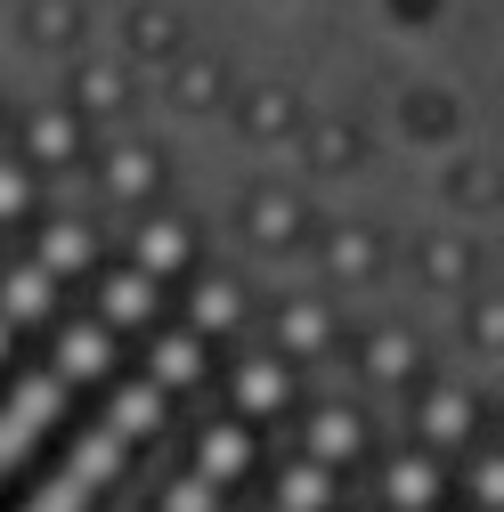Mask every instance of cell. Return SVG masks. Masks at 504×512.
<instances>
[{
    "instance_id": "6da1fadb",
    "label": "cell",
    "mask_w": 504,
    "mask_h": 512,
    "mask_svg": "<svg viewBox=\"0 0 504 512\" xmlns=\"http://www.w3.org/2000/svg\"><path fill=\"white\" fill-rule=\"evenodd\" d=\"M196 374V334H179L171 350H155V366L122 391V407L114 415H98V431L82 439V456L57 472L49 488H33L25 496V512H82V504H98L106 496V480H114V464L131 456V447L155 431V415H163V399H171V382H187Z\"/></svg>"
},
{
    "instance_id": "277c9868",
    "label": "cell",
    "mask_w": 504,
    "mask_h": 512,
    "mask_svg": "<svg viewBox=\"0 0 504 512\" xmlns=\"http://www.w3.org/2000/svg\"><path fill=\"white\" fill-rule=\"evenodd\" d=\"M261 407H269V391H261ZM261 407H244V415H220V431L204 439L196 472H187V480L171 488V504H163V512H220V496H228V480H236V464H244L252 431H261Z\"/></svg>"
},
{
    "instance_id": "52a82bcc",
    "label": "cell",
    "mask_w": 504,
    "mask_h": 512,
    "mask_svg": "<svg viewBox=\"0 0 504 512\" xmlns=\"http://www.w3.org/2000/svg\"><path fill=\"white\" fill-rule=\"evenodd\" d=\"M464 512H504V456L488 464V480L472 488V504H464Z\"/></svg>"
},
{
    "instance_id": "3957f363",
    "label": "cell",
    "mask_w": 504,
    "mask_h": 512,
    "mask_svg": "<svg viewBox=\"0 0 504 512\" xmlns=\"http://www.w3.org/2000/svg\"><path fill=\"white\" fill-rule=\"evenodd\" d=\"M82 244H90V228H66V236H49L41 252H33V261L9 277V285H0V358H9V342L33 326V317H41V301L57 293V285H66L74 277V261H82Z\"/></svg>"
},
{
    "instance_id": "7a4b0ae2",
    "label": "cell",
    "mask_w": 504,
    "mask_h": 512,
    "mask_svg": "<svg viewBox=\"0 0 504 512\" xmlns=\"http://www.w3.org/2000/svg\"><path fill=\"white\" fill-rule=\"evenodd\" d=\"M147 301H155V277H147V269L114 285V301H106V309L90 317V326L66 342V358H57V366L33 382V391L17 399V415L0 423V472H9V464H17V447H25V439H41V431H49V415L66 407V399L82 391V382H90L98 366H106V350H114V342H122V334H131L139 317H147Z\"/></svg>"
},
{
    "instance_id": "5b68a950",
    "label": "cell",
    "mask_w": 504,
    "mask_h": 512,
    "mask_svg": "<svg viewBox=\"0 0 504 512\" xmlns=\"http://www.w3.org/2000/svg\"><path fill=\"white\" fill-rule=\"evenodd\" d=\"M342 456H350V415H326V431L309 439V456L285 472V496H277V512H318V504L334 496V472H342Z\"/></svg>"
},
{
    "instance_id": "8992f818",
    "label": "cell",
    "mask_w": 504,
    "mask_h": 512,
    "mask_svg": "<svg viewBox=\"0 0 504 512\" xmlns=\"http://www.w3.org/2000/svg\"><path fill=\"white\" fill-rule=\"evenodd\" d=\"M431 472H439V464H431V456H415V464L391 480V512H423V504H431Z\"/></svg>"
}]
</instances>
